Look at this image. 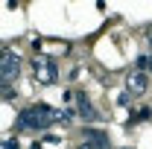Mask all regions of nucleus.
<instances>
[{
	"label": "nucleus",
	"instance_id": "nucleus-4",
	"mask_svg": "<svg viewBox=\"0 0 152 149\" xmlns=\"http://www.w3.org/2000/svg\"><path fill=\"white\" fill-rule=\"evenodd\" d=\"M35 76L41 79V82H56L58 79V67L53 58H38L35 61Z\"/></svg>",
	"mask_w": 152,
	"mask_h": 149
},
{
	"label": "nucleus",
	"instance_id": "nucleus-6",
	"mask_svg": "<svg viewBox=\"0 0 152 149\" xmlns=\"http://www.w3.org/2000/svg\"><path fill=\"white\" fill-rule=\"evenodd\" d=\"M146 73H140V70H132V73L126 76V88H129V93H143L146 91Z\"/></svg>",
	"mask_w": 152,
	"mask_h": 149
},
{
	"label": "nucleus",
	"instance_id": "nucleus-3",
	"mask_svg": "<svg viewBox=\"0 0 152 149\" xmlns=\"http://www.w3.org/2000/svg\"><path fill=\"white\" fill-rule=\"evenodd\" d=\"M73 102H76V114H79V117H82L85 123H91V120H96V108H94L91 96H88L85 91H76Z\"/></svg>",
	"mask_w": 152,
	"mask_h": 149
},
{
	"label": "nucleus",
	"instance_id": "nucleus-7",
	"mask_svg": "<svg viewBox=\"0 0 152 149\" xmlns=\"http://www.w3.org/2000/svg\"><path fill=\"white\" fill-rule=\"evenodd\" d=\"M137 70H140V73L152 70V56H137Z\"/></svg>",
	"mask_w": 152,
	"mask_h": 149
},
{
	"label": "nucleus",
	"instance_id": "nucleus-9",
	"mask_svg": "<svg viewBox=\"0 0 152 149\" xmlns=\"http://www.w3.org/2000/svg\"><path fill=\"white\" fill-rule=\"evenodd\" d=\"M3 99H15V88L12 85H3Z\"/></svg>",
	"mask_w": 152,
	"mask_h": 149
},
{
	"label": "nucleus",
	"instance_id": "nucleus-5",
	"mask_svg": "<svg viewBox=\"0 0 152 149\" xmlns=\"http://www.w3.org/2000/svg\"><path fill=\"white\" fill-rule=\"evenodd\" d=\"M82 134L88 137V146H91V149H111V140H108V134H105V131H94V129H85Z\"/></svg>",
	"mask_w": 152,
	"mask_h": 149
},
{
	"label": "nucleus",
	"instance_id": "nucleus-12",
	"mask_svg": "<svg viewBox=\"0 0 152 149\" xmlns=\"http://www.w3.org/2000/svg\"><path fill=\"white\" fill-rule=\"evenodd\" d=\"M79 149H91V146H79Z\"/></svg>",
	"mask_w": 152,
	"mask_h": 149
},
{
	"label": "nucleus",
	"instance_id": "nucleus-2",
	"mask_svg": "<svg viewBox=\"0 0 152 149\" xmlns=\"http://www.w3.org/2000/svg\"><path fill=\"white\" fill-rule=\"evenodd\" d=\"M0 76H3V82H6V85H9V82H15V79L20 76V56H18V53H12V50H6V53H3Z\"/></svg>",
	"mask_w": 152,
	"mask_h": 149
},
{
	"label": "nucleus",
	"instance_id": "nucleus-1",
	"mask_svg": "<svg viewBox=\"0 0 152 149\" xmlns=\"http://www.w3.org/2000/svg\"><path fill=\"white\" fill-rule=\"evenodd\" d=\"M56 120H58V111L53 108V105H44V102H38V105H32V108L20 111V117H18V129L44 131V129H50Z\"/></svg>",
	"mask_w": 152,
	"mask_h": 149
},
{
	"label": "nucleus",
	"instance_id": "nucleus-8",
	"mask_svg": "<svg viewBox=\"0 0 152 149\" xmlns=\"http://www.w3.org/2000/svg\"><path fill=\"white\" fill-rule=\"evenodd\" d=\"M73 117H76V111H73V108H64V111H58V120H61V123H70Z\"/></svg>",
	"mask_w": 152,
	"mask_h": 149
},
{
	"label": "nucleus",
	"instance_id": "nucleus-11",
	"mask_svg": "<svg viewBox=\"0 0 152 149\" xmlns=\"http://www.w3.org/2000/svg\"><path fill=\"white\" fill-rule=\"evenodd\" d=\"M143 35L149 38V44H152V26H146V29H143Z\"/></svg>",
	"mask_w": 152,
	"mask_h": 149
},
{
	"label": "nucleus",
	"instance_id": "nucleus-10",
	"mask_svg": "<svg viewBox=\"0 0 152 149\" xmlns=\"http://www.w3.org/2000/svg\"><path fill=\"white\" fill-rule=\"evenodd\" d=\"M3 149H18V140H6V143H3Z\"/></svg>",
	"mask_w": 152,
	"mask_h": 149
}]
</instances>
